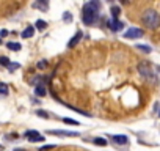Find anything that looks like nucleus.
I'll use <instances>...</instances> for the list:
<instances>
[{
	"instance_id": "21",
	"label": "nucleus",
	"mask_w": 160,
	"mask_h": 151,
	"mask_svg": "<svg viewBox=\"0 0 160 151\" xmlns=\"http://www.w3.org/2000/svg\"><path fill=\"white\" fill-rule=\"evenodd\" d=\"M19 68H21L19 63H10V65H8V71H11V72L16 71V69H19Z\"/></svg>"
},
{
	"instance_id": "1",
	"label": "nucleus",
	"mask_w": 160,
	"mask_h": 151,
	"mask_svg": "<svg viewBox=\"0 0 160 151\" xmlns=\"http://www.w3.org/2000/svg\"><path fill=\"white\" fill-rule=\"evenodd\" d=\"M137 69H138L140 76L146 82H149L151 85H158V77H157V74L152 69V66H151L149 61H140L137 65Z\"/></svg>"
},
{
	"instance_id": "16",
	"label": "nucleus",
	"mask_w": 160,
	"mask_h": 151,
	"mask_svg": "<svg viewBox=\"0 0 160 151\" xmlns=\"http://www.w3.org/2000/svg\"><path fill=\"white\" fill-rule=\"evenodd\" d=\"M137 49L138 50H141V52H144V54H149L152 49L149 47V46H146V44H137Z\"/></svg>"
},
{
	"instance_id": "22",
	"label": "nucleus",
	"mask_w": 160,
	"mask_h": 151,
	"mask_svg": "<svg viewBox=\"0 0 160 151\" xmlns=\"http://www.w3.org/2000/svg\"><path fill=\"white\" fill-rule=\"evenodd\" d=\"M36 115H38V117H41V118H49L47 112H44V110H38V112H36Z\"/></svg>"
},
{
	"instance_id": "10",
	"label": "nucleus",
	"mask_w": 160,
	"mask_h": 151,
	"mask_svg": "<svg viewBox=\"0 0 160 151\" xmlns=\"http://www.w3.org/2000/svg\"><path fill=\"white\" fill-rule=\"evenodd\" d=\"M112 142H115L118 145H127L129 138H127V135H112Z\"/></svg>"
},
{
	"instance_id": "11",
	"label": "nucleus",
	"mask_w": 160,
	"mask_h": 151,
	"mask_svg": "<svg viewBox=\"0 0 160 151\" xmlns=\"http://www.w3.org/2000/svg\"><path fill=\"white\" fill-rule=\"evenodd\" d=\"M88 8H91L93 11H96V13H99V10H101V2H98V0H94V2H88V3H85Z\"/></svg>"
},
{
	"instance_id": "13",
	"label": "nucleus",
	"mask_w": 160,
	"mask_h": 151,
	"mask_svg": "<svg viewBox=\"0 0 160 151\" xmlns=\"http://www.w3.org/2000/svg\"><path fill=\"white\" fill-rule=\"evenodd\" d=\"M33 33H35V29H33V27H27V29L22 32V38H32Z\"/></svg>"
},
{
	"instance_id": "9",
	"label": "nucleus",
	"mask_w": 160,
	"mask_h": 151,
	"mask_svg": "<svg viewBox=\"0 0 160 151\" xmlns=\"http://www.w3.org/2000/svg\"><path fill=\"white\" fill-rule=\"evenodd\" d=\"M82 36H83V33L80 32V30H78V32H77V33H75V35L72 36V39H71V41L68 43V47H69V49L75 47V46L78 44V41H80V38H82Z\"/></svg>"
},
{
	"instance_id": "18",
	"label": "nucleus",
	"mask_w": 160,
	"mask_h": 151,
	"mask_svg": "<svg viewBox=\"0 0 160 151\" xmlns=\"http://www.w3.org/2000/svg\"><path fill=\"white\" fill-rule=\"evenodd\" d=\"M8 85L3 84V82H0V95H8Z\"/></svg>"
},
{
	"instance_id": "23",
	"label": "nucleus",
	"mask_w": 160,
	"mask_h": 151,
	"mask_svg": "<svg viewBox=\"0 0 160 151\" xmlns=\"http://www.w3.org/2000/svg\"><path fill=\"white\" fill-rule=\"evenodd\" d=\"M36 66H38V68H41V69H44V68H47V61H46V60H41Z\"/></svg>"
},
{
	"instance_id": "27",
	"label": "nucleus",
	"mask_w": 160,
	"mask_h": 151,
	"mask_svg": "<svg viewBox=\"0 0 160 151\" xmlns=\"http://www.w3.org/2000/svg\"><path fill=\"white\" fill-rule=\"evenodd\" d=\"M16 151H27V149H22V148H18Z\"/></svg>"
},
{
	"instance_id": "29",
	"label": "nucleus",
	"mask_w": 160,
	"mask_h": 151,
	"mask_svg": "<svg viewBox=\"0 0 160 151\" xmlns=\"http://www.w3.org/2000/svg\"><path fill=\"white\" fill-rule=\"evenodd\" d=\"M0 43H2V38H0Z\"/></svg>"
},
{
	"instance_id": "12",
	"label": "nucleus",
	"mask_w": 160,
	"mask_h": 151,
	"mask_svg": "<svg viewBox=\"0 0 160 151\" xmlns=\"http://www.w3.org/2000/svg\"><path fill=\"white\" fill-rule=\"evenodd\" d=\"M110 13H112V19H118L121 10H119V7H115V5H113V7L110 8Z\"/></svg>"
},
{
	"instance_id": "24",
	"label": "nucleus",
	"mask_w": 160,
	"mask_h": 151,
	"mask_svg": "<svg viewBox=\"0 0 160 151\" xmlns=\"http://www.w3.org/2000/svg\"><path fill=\"white\" fill-rule=\"evenodd\" d=\"M63 121H64V123H68V124H75V126L78 124L75 120H71V118H63Z\"/></svg>"
},
{
	"instance_id": "20",
	"label": "nucleus",
	"mask_w": 160,
	"mask_h": 151,
	"mask_svg": "<svg viewBox=\"0 0 160 151\" xmlns=\"http://www.w3.org/2000/svg\"><path fill=\"white\" fill-rule=\"evenodd\" d=\"M10 63H11V61H10L8 57H0V65H2V66H7V68H8Z\"/></svg>"
},
{
	"instance_id": "7",
	"label": "nucleus",
	"mask_w": 160,
	"mask_h": 151,
	"mask_svg": "<svg viewBox=\"0 0 160 151\" xmlns=\"http://www.w3.org/2000/svg\"><path fill=\"white\" fill-rule=\"evenodd\" d=\"M108 29L113 30V32H119L124 29V24L119 21V19H110L108 21Z\"/></svg>"
},
{
	"instance_id": "26",
	"label": "nucleus",
	"mask_w": 160,
	"mask_h": 151,
	"mask_svg": "<svg viewBox=\"0 0 160 151\" xmlns=\"http://www.w3.org/2000/svg\"><path fill=\"white\" fill-rule=\"evenodd\" d=\"M64 21H68V22L71 21V14L69 13H64Z\"/></svg>"
},
{
	"instance_id": "28",
	"label": "nucleus",
	"mask_w": 160,
	"mask_h": 151,
	"mask_svg": "<svg viewBox=\"0 0 160 151\" xmlns=\"http://www.w3.org/2000/svg\"><path fill=\"white\" fill-rule=\"evenodd\" d=\"M0 151H3V146L2 145H0Z\"/></svg>"
},
{
	"instance_id": "3",
	"label": "nucleus",
	"mask_w": 160,
	"mask_h": 151,
	"mask_svg": "<svg viewBox=\"0 0 160 151\" xmlns=\"http://www.w3.org/2000/svg\"><path fill=\"white\" fill-rule=\"evenodd\" d=\"M98 13L96 11H93L91 8H88L87 5L83 7V13H82V19H83V22L87 24V25H91V24H94L96 21H98Z\"/></svg>"
},
{
	"instance_id": "17",
	"label": "nucleus",
	"mask_w": 160,
	"mask_h": 151,
	"mask_svg": "<svg viewBox=\"0 0 160 151\" xmlns=\"http://www.w3.org/2000/svg\"><path fill=\"white\" fill-rule=\"evenodd\" d=\"M93 143H94V145H99V146H105V145H107V140H105V138H101V137H96V138L93 140Z\"/></svg>"
},
{
	"instance_id": "6",
	"label": "nucleus",
	"mask_w": 160,
	"mask_h": 151,
	"mask_svg": "<svg viewBox=\"0 0 160 151\" xmlns=\"http://www.w3.org/2000/svg\"><path fill=\"white\" fill-rule=\"evenodd\" d=\"M46 82H47V79H39V81H38V84L35 85V93H36V96L42 98V96H46V95H47Z\"/></svg>"
},
{
	"instance_id": "4",
	"label": "nucleus",
	"mask_w": 160,
	"mask_h": 151,
	"mask_svg": "<svg viewBox=\"0 0 160 151\" xmlns=\"http://www.w3.org/2000/svg\"><path fill=\"white\" fill-rule=\"evenodd\" d=\"M25 138H27L28 142H32V143L44 142V140H46V138H44V135H42V134H39L38 131H27V132H25Z\"/></svg>"
},
{
	"instance_id": "5",
	"label": "nucleus",
	"mask_w": 160,
	"mask_h": 151,
	"mask_svg": "<svg viewBox=\"0 0 160 151\" xmlns=\"http://www.w3.org/2000/svg\"><path fill=\"white\" fill-rule=\"evenodd\" d=\"M143 35H144V32H143L141 29L132 27V29H129V30L124 33V38H127V39H137V38H141Z\"/></svg>"
},
{
	"instance_id": "19",
	"label": "nucleus",
	"mask_w": 160,
	"mask_h": 151,
	"mask_svg": "<svg viewBox=\"0 0 160 151\" xmlns=\"http://www.w3.org/2000/svg\"><path fill=\"white\" fill-rule=\"evenodd\" d=\"M33 7L35 8H41V10H47V2H35Z\"/></svg>"
},
{
	"instance_id": "30",
	"label": "nucleus",
	"mask_w": 160,
	"mask_h": 151,
	"mask_svg": "<svg viewBox=\"0 0 160 151\" xmlns=\"http://www.w3.org/2000/svg\"><path fill=\"white\" fill-rule=\"evenodd\" d=\"M158 71H160V66H158Z\"/></svg>"
},
{
	"instance_id": "2",
	"label": "nucleus",
	"mask_w": 160,
	"mask_h": 151,
	"mask_svg": "<svg viewBox=\"0 0 160 151\" xmlns=\"http://www.w3.org/2000/svg\"><path fill=\"white\" fill-rule=\"evenodd\" d=\"M141 22L149 30H157L160 27V14L155 10H146L141 16Z\"/></svg>"
},
{
	"instance_id": "14",
	"label": "nucleus",
	"mask_w": 160,
	"mask_h": 151,
	"mask_svg": "<svg viewBox=\"0 0 160 151\" xmlns=\"http://www.w3.org/2000/svg\"><path fill=\"white\" fill-rule=\"evenodd\" d=\"M7 47H8V49H11V50H16V52L22 49V46H21L19 43H13V41H10V43H7Z\"/></svg>"
},
{
	"instance_id": "8",
	"label": "nucleus",
	"mask_w": 160,
	"mask_h": 151,
	"mask_svg": "<svg viewBox=\"0 0 160 151\" xmlns=\"http://www.w3.org/2000/svg\"><path fill=\"white\" fill-rule=\"evenodd\" d=\"M49 134H53V135H66V137H77L78 132L75 131H47Z\"/></svg>"
},
{
	"instance_id": "15",
	"label": "nucleus",
	"mask_w": 160,
	"mask_h": 151,
	"mask_svg": "<svg viewBox=\"0 0 160 151\" xmlns=\"http://www.w3.org/2000/svg\"><path fill=\"white\" fill-rule=\"evenodd\" d=\"M35 25H36V29H38V30H44V29L47 27V22H46V21H42V19H38Z\"/></svg>"
},
{
	"instance_id": "25",
	"label": "nucleus",
	"mask_w": 160,
	"mask_h": 151,
	"mask_svg": "<svg viewBox=\"0 0 160 151\" xmlns=\"http://www.w3.org/2000/svg\"><path fill=\"white\" fill-rule=\"evenodd\" d=\"M52 148H55V145H46V146H42L39 151H49V149H52Z\"/></svg>"
}]
</instances>
